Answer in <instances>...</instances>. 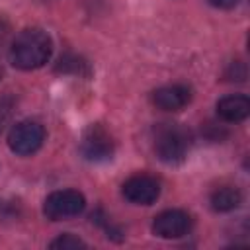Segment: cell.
I'll return each mask as SVG.
<instances>
[{
  "label": "cell",
  "mask_w": 250,
  "mask_h": 250,
  "mask_svg": "<svg viewBox=\"0 0 250 250\" xmlns=\"http://www.w3.org/2000/svg\"><path fill=\"white\" fill-rule=\"evenodd\" d=\"M53 53V39L47 31L39 27H29L20 31L8 51L10 62L20 70H35L41 68Z\"/></svg>",
  "instance_id": "1"
},
{
  "label": "cell",
  "mask_w": 250,
  "mask_h": 250,
  "mask_svg": "<svg viewBox=\"0 0 250 250\" xmlns=\"http://www.w3.org/2000/svg\"><path fill=\"white\" fill-rule=\"evenodd\" d=\"M115 143L102 125H90L80 141V152L90 162H105L113 156Z\"/></svg>",
  "instance_id": "5"
},
{
  "label": "cell",
  "mask_w": 250,
  "mask_h": 250,
  "mask_svg": "<svg viewBox=\"0 0 250 250\" xmlns=\"http://www.w3.org/2000/svg\"><path fill=\"white\" fill-rule=\"evenodd\" d=\"M211 207L219 213H229L232 209H236L242 203V193L238 188L232 186H221L211 193Z\"/></svg>",
  "instance_id": "10"
},
{
  "label": "cell",
  "mask_w": 250,
  "mask_h": 250,
  "mask_svg": "<svg viewBox=\"0 0 250 250\" xmlns=\"http://www.w3.org/2000/svg\"><path fill=\"white\" fill-rule=\"evenodd\" d=\"M84 207L86 199L78 189H57L47 195L43 203V213L51 221H64L80 215Z\"/></svg>",
  "instance_id": "4"
},
{
  "label": "cell",
  "mask_w": 250,
  "mask_h": 250,
  "mask_svg": "<svg viewBox=\"0 0 250 250\" xmlns=\"http://www.w3.org/2000/svg\"><path fill=\"white\" fill-rule=\"evenodd\" d=\"M45 141V129L37 121H20L8 133V146L18 156L35 154Z\"/></svg>",
  "instance_id": "3"
},
{
  "label": "cell",
  "mask_w": 250,
  "mask_h": 250,
  "mask_svg": "<svg viewBox=\"0 0 250 250\" xmlns=\"http://www.w3.org/2000/svg\"><path fill=\"white\" fill-rule=\"evenodd\" d=\"M121 193L133 205H152L160 195V184L148 174H135L125 180Z\"/></svg>",
  "instance_id": "7"
},
{
  "label": "cell",
  "mask_w": 250,
  "mask_h": 250,
  "mask_svg": "<svg viewBox=\"0 0 250 250\" xmlns=\"http://www.w3.org/2000/svg\"><path fill=\"white\" fill-rule=\"evenodd\" d=\"M49 246H51L53 250H76V248H86V242L80 240L78 236L66 232V234H61L59 238H55Z\"/></svg>",
  "instance_id": "11"
},
{
  "label": "cell",
  "mask_w": 250,
  "mask_h": 250,
  "mask_svg": "<svg viewBox=\"0 0 250 250\" xmlns=\"http://www.w3.org/2000/svg\"><path fill=\"white\" fill-rule=\"evenodd\" d=\"M209 4L219 8V10H230L238 4V0H209Z\"/></svg>",
  "instance_id": "12"
},
{
  "label": "cell",
  "mask_w": 250,
  "mask_h": 250,
  "mask_svg": "<svg viewBox=\"0 0 250 250\" xmlns=\"http://www.w3.org/2000/svg\"><path fill=\"white\" fill-rule=\"evenodd\" d=\"M154 154L166 164H178L186 158L189 148V133L178 123H160L152 139Z\"/></svg>",
  "instance_id": "2"
},
{
  "label": "cell",
  "mask_w": 250,
  "mask_h": 250,
  "mask_svg": "<svg viewBox=\"0 0 250 250\" xmlns=\"http://www.w3.org/2000/svg\"><path fill=\"white\" fill-rule=\"evenodd\" d=\"M8 25L4 23V21H0V45H4V41H6V37H8Z\"/></svg>",
  "instance_id": "13"
},
{
  "label": "cell",
  "mask_w": 250,
  "mask_h": 250,
  "mask_svg": "<svg viewBox=\"0 0 250 250\" xmlns=\"http://www.w3.org/2000/svg\"><path fill=\"white\" fill-rule=\"evenodd\" d=\"M191 102V90L184 84H170L152 92V104L162 111H180Z\"/></svg>",
  "instance_id": "8"
},
{
  "label": "cell",
  "mask_w": 250,
  "mask_h": 250,
  "mask_svg": "<svg viewBox=\"0 0 250 250\" xmlns=\"http://www.w3.org/2000/svg\"><path fill=\"white\" fill-rule=\"evenodd\" d=\"M250 113V100L242 94L225 96L217 102V115L227 123H240Z\"/></svg>",
  "instance_id": "9"
},
{
  "label": "cell",
  "mask_w": 250,
  "mask_h": 250,
  "mask_svg": "<svg viewBox=\"0 0 250 250\" xmlns=\"http://www.w3.org/2000/svg\"><path fill=\"white\" fill-rule=\"evenodd\" d=\"M193 227L191 217L182 209H166L158 213L152 221V232L160 238H182Z\"/></svg>",
  "instance_id": "6"
}]
</instances>
